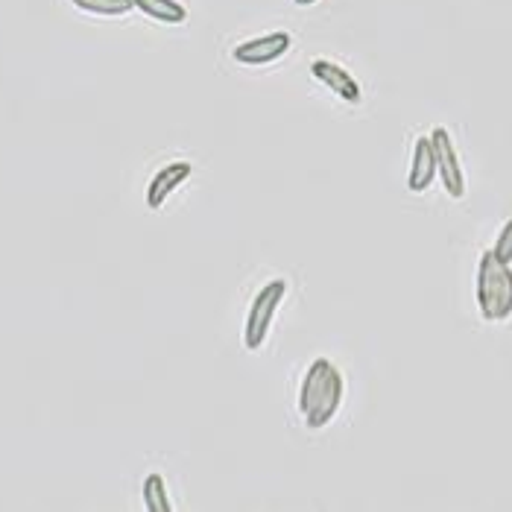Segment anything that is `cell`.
Listing matches in <instances>:
<instances>
[{
    "label": "cell",
    "instance_id": "14",
    "mask_svg": "<svg viewBox=\"0 0 512 512\" xmlns=\"http://www.w3.org/2000/svg\"><path fill=\"white\" fill-rule=\"evenodd\" d=\"M299 6H311V3H316V0H296Z\"/></svg>",
    "mask_w": 512,
    "mask_h": 512
},
{
    "label": "cell",
    "instance_id": "8",
    "mask_svg": "<svg viewBox=\"0 0 512 512\" xmlns=\"http://www.w3.org/2000/svg\"><path fill=\"white\" fill-rule=\"evenodd\" d=\"M311 74H314L322 85H328L340 100H346V103H360L363 97H360V85L355 82V77L349 74V71H343L340 65H331V62H325V59H319L311 65Z\"/></svg>",
    "mask_w": 512,
    "mask_h": 512
},
{
    "label": "cell",
    "instance_id": "10",
    "mask_svg": "<svg viewBox=\"0 0 512 512\" xmlns=\"http://www.w3.org/2000/svg\"><path fill=\"white\" fill-rule=\"evenodd\" d=\"M135 9H141L144 15L156 18L161 24H182L188 21V9L176 0H135Z\"/></svg>",
    "mask_w": 512,
    "mask_h": 512
},
{
    "label": "cell",
    "instance_id": "1",
    "mask_svg": "<svg viewBox=\"0 0 512 512\" xmlns=\"http://www.w3.org/2000/svg\"><path fill=\"white\" fill-rule=\"evenodd\" d=\"M477 308L483 319L498 322L512 316V267L498 261L495 252L480 255L477 267Z\"/></svg>",
    "mask_w": 512,
    "mask_h": 512
},
{
    "label": "cell",
    "instance_id": "5",
    "mask_svg": "<svg viewBox=\"0 0 512 512\" xmlns=\"http://www.w3.org/2000/svg\"><path fill=\"white\" fill-rule=\"evenodd\" d=\"M436 173H439V167H436L434 138L422 135L416 141V147H413V164H410V173H407V188L413 194H425L434 185Z\"/></svg>",
    "mask_w": 512,
    "mask_h": 512
},
{
    "label": "cell",
    "instance_id": "13",
    "mask_svg": "<svg viewBox=\"0 0 512 512\" xmlns=\"http://www.w3.org/2000/svg\"><path fill=\"white\" fill-rule=\"evenodd\" d=\"M492 252H495V258H498V261L512 264V220L504 226V229H501V235H498V240H495Z\"/></svg>",
    "mask_w": 512,
    "mask_h": 512
},
{
    "label": "cell",
    "instance_id": "4",
    "mask_svg": "<svg viewBox=\"0 0 512 512\" xmlns=\"http://www.w3.org/2000/svg\"><path fill=\"white\" fill-rule=\"evenodd\" d=\"M290 33H270V36H261V39H252V41H243V44H237L235 50H232V56H235V62L240 65H252V68H258V65H270V62H278L287 50H290Z\"/></svg>",
    "mask_w": 512,
    "mask_h": 512
},
{
    "label": "cell",
    "instance_id": "7",
    "mask_svg": "<svg viewBox=\"0 0 512 512\" xmlns=\"http://www.w3.org/2000/svg\"><path fill=\"white\" fill-rule=\"evenodd\" d=\"M191 173H194V167L188 164V161H173V164H167V167H161L156 176H153V182H150V191H147V205L156 211L161 208L167 197L185 182V179H191Z\"/></svg>",
    "mask_w": 512,
    "mask_h": 512
},
{
    "label": "cell",
    "instance_id": "2",
    "mask_svg": "<svg viewBox=\"0 0 512 512\" xmlns=\"http://www.w3.org/2000/svg\"><path fill=\"white\" fill-rule=\"evenodd\" d=\"M284 296H287V281L284 278H276V281L264 284L261 293L255 296V302L249 308V316H246V328H243V343H246L249 352H258L267 343L273 316L278 314Z\"/></svg>",
    "mask_w": 512,
    "mask_h": 512
},
{
    "label": "cell",
    "instance_id": "3",
    "mask_svg": "<svg viewBox=\"0 0 512 512\" xmlns=\"http://www.w3.org/2000/svg\"><path fill=\"white\" fill-rule=\"evenodd\" d=\"M434 147H436V167H439V179L448 191V197L463 199L466 197V176L460 167V158L454 150V141L445 129H434Z\"/></svg>",
    "mask_w": 512,
    "mask_h": 512
},
{
    "label": "cell",
    "instance_id": "11",
    "mask_svg": "<svg viewBox=\"0 0 512 512\" xmlns=\"http://www.w3.org/2000/svg\"><path fill=\"white\" fill-rule=\"evenodd\" d=\"M144 507L150 512H170L173 504L167 498V486H164V477L161 474H150L144 480Z\"/></svg>",
    "mask_w": 512,
    "mask_h": 512
},
{
    "label": "cell",
    "instance_id": "6",
    "mask_svg": "<svg viewBox=\"0 0 512 512\" xmlns=\"http://www.w3.org/2000/svg\"><path fill=\"white\" fill-rule=\"evenodd\" d=\"M343 393H346V381H343V375L331 366L328 381H325V390H322L319 401H316L314 413L305 419V425H308L311 431H319V428L331 425V419L337 416V410H340V404H343Z\"/></svg>",
    "mask_w": 512,
    "mask_h": 512
},
{
    "label": "cell",
    "instance_id": "12",
    "mask_svg": "<svg viewBox=\"0 0 512 512\" xmlns=\"http://www.w3.org/2000/svg\"><path fill=\"white\" fill-rule=\"evenodd\" d=\"M71 3L91 15H126L129 9H135V0H71Z\"/></svg>",
    "mask_w": 512,
    "mask_h": 512
},
{
    "label": "cell",
    "instance_id": "9",
    "mask_svg": "<svg viewBox=\"0 0 512 512\" xmlns=\"http://www.w3.org/2000/svg\"><path fill=\"white\" fill-rule=\"evenodd\" d=\"M328 372H331V363L325 357H319V360H314L308 366V372L302 378V390H299V413H302V419H308L314 413L316 401H319V395L325 390Z\"/></svg>",
    "mask_w": 512,
    "mask_h": 512
}]
</instances>
